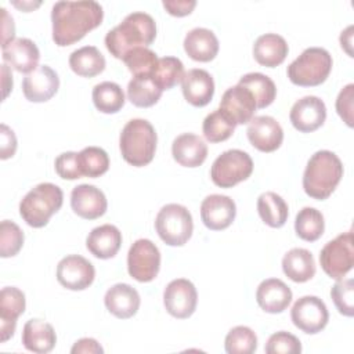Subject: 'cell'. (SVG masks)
<instances>
[{"mask_svg":"<svg viewBox=\"0 0 354 354\" xmlns=\"http://www.w3.org/2000/svg\"><path fill=\"white\" fill-rule=\"evenodd\" d=\"M102 6L93 0L57 1L51 10L53 40L58 47L71 46L101 25Z\"/></svg>","mask_w":354,"mask_h":354,"instance_id":"6da1fadb","label":"cell"},{"mask_svg":"<svg viewBox=\"0 0 354 354\" xmlns=\"http://www.w3.org/2000/svg\"><path fill=\"white\" fill-rule=\"evenodd\" d=\"M155 37V19L144 11H134L106 33L105 46L115 58L123 59L129 51L152 44Z\"/></svg>","mask_w":354,"mask_h":354,"instance_id":"7a4b0ae2","label":"cell"},{"mask_svg":"<svg viewBox=\"0 0 354 354\" xmlns=\"http://www.w3.org/2000/svg\"><path fill=\"white\" fill-rule=\"evenodd\" d=\"M343 171V163L335 152L328 149L317 151L311 155L304 169V192L318 201L329 198L340 183Z\"/></svg>","mask_w":354,"mask_h":354,"instance_id":"3957f363","label":"cell"},{"mask_svg":"<svg viewBox=\"0 0 354 354\" xmlns=\"http://www.w3.org/2000/svg\"><path fill=\"white\" fill-rule=\"evenodd\" d=\"M156 142V131L147 119H131L123 126L119 137L122 158L131 166H147L155 156Z\"/></svg>","mask_w":354,"mask_h":354,"instance_id":"277c9868","label":"cell"},{"mask_svg":"<svg viewBox=\"0 0 354 354\" xmlns=\"http://www.w3.org/2000/svg\"><path fill=\"white\" fill-rule=\"evenodd\" d=\"M62 202L64 192L58 185L40 183L19 202V214L28 225L41 228L47 225L51 216L61 209Z\"/></svg>","mask_w":354,"mask_h":354,"instance_id":"5b68a950","label":"cell"},{"mask_svg":"<svg viewBox=\"0 0 354 354\" xmlns=\"http://www.w3.org/2000/svg\"><path fill=\"white\" fill-rule=\"evenodd\" d=\"M332 55L322 47L306 48L286 69L289 80L301 87L324 83L332 71Z\"/></svg>","mask_w":354,"mask_h":354,"instance_id":"8992f818","label":"cell"},{"mask_svg":"<svg viewBox=\"0 0 354 354\" xmlns=\"http://www.w3.org/2000/svg\"><path fill=\"white\" fill-rule=\"evenodd\" d=\"M155 228L166 245L183 246L189 241L194 231L192 216L185 206L167 203L158 212Z\"/></svg>","mask_w":354,"mask_h":354,"instance_id":"52a82bcc","label":"cell"},{"mask_svg":"<svg viewBox=\"0 0 354 354\" xmlns=\"http://www.w3.org/2000/svg\"><path fill=\"white\" fill-rule=\"evenodd\" d=\"M253 171V160L250 155L242 149H228L218 155L212 167V181L221 188H231L250 177Z\"/></svg>","mask_w":354,"mask_h":354,"instance_id":"ba28073f","label":"cell"},{"mask_svg":"<svg viewBox=\"0 0 354 354\" xmlns=\"http://www.w3.org/2000/svg\"><path fill=\"white\" fill-rule=\"evenodd\" d=\"M319 264L324 272L333 279H342L351 271L354 264L353 231L343 232L326 242L319 253Z\"/></svg>","mask_w":354,"mask_h":354,"instance_id":"9c48e42d","label":"cell"},{"mask_svg":"<svg viewBox=\"0 0 354 354\" xmlns=\"http://www.w3.org/2000/svg\"><path fill=\"white\" fill-rule=\"evenodd\" d=\"M160 268V252L158 246L145 238L137 239L127 253V271L138 282H151Z\"/></svg>","mask_w":354,"mask_h":354,"instance_id":"30bf717a","label":"cell"},{"mask_svg":"<svg viewBox=\"0 0 354 354\" xmlns=\"http://www.w3.org/2000/svg\"><path fill=\"white\" fill-rule=\"evenodd\" d=\"M290 318L293 325L301 332L315 335L326 326L329 313L319 297L303 296L295 301L290 310Z\"/></svg>","mask_w":354,"mask_h":354,"instance_id":"8fae6325","label":"cell"},{"mask_svg":"<svg viewBox=\"0 0 354 354\" xmlns=\"http://www.w3.org/2000/svg\"><path fill=\"white\" fill-rule=\"evenodd\" d=\"M163 304L166 311L174 318L185 319L191 317L198 304L195 285L185 278L170 281L163 290Z\"/></svg>","mask_w":354,"mask_h":354,"instance_id":"7c38bea8","label":"cell"},{"mask_svg":"<svg viewBox=\"0 0 354 354\" xmlns=\"http://www.w3.org/2000/svg\"><path fill=\"white\" fill-rule=\"evenodd\" d=\"M94 278V266L80 254L65 256L57 266V279L69 290H83L93 283Z\"/></svg>","mask_w":354,"mask_h":354,"instance_id":"4fadbf2b","label":"cell"},{"mask_svg":"<svg viewBox=\"0 0 354 354\" xmlns=\"http://www.w3.org/2000/svg\"><path fill=\"white\" fill-rule=\"evenodd\" d=\"M236 216V206L234 199L227 195L212 194L201 203L202 223L212 231L225 230L232 224Z\"/></svg>","mask_w":354,"mask_h":354,"instance_id":"5bb4252c","label":"cell"},{"mask_svg":"<svg viewBox=\"0 0 354 354\" xmlns=\"http://www.w3.org/2000/svg\"><path fill=\"white\" fill-rule=\"evenodd\" d=\"M289 119L296 130L311 133L321 127L326 119L325 102L315 95H306L292 105Z\"/></svg>","mask_w":354,"mask_h":354,"instance_id":"9a60e30c","label":"cell"},{"mask_svg":"<svg viewBox=\"0 0 354 354\" xmlns=\"http://www.w3.org/2000/svg\"><path fill=\"white\" fill-rule=\"evenodd\" d=\"M59 87L57 72L48 65H39L33 72L28 73L22 82V91L30 102H46L53 98Z\"/></svg>","mask_w":354,"mask_h":354,"instance_id":"2e32d148","label":"cell"},{"mask_svg":"<svg viewBox=\"0 0 354 354\" xmlns=\"http://www.w3.org/2000/svg\"><path fill=\"white\" fill-rule=\"evenodd\" d=\"M249 142L261 152H274L283 141V130L281 124L267 115L253 116L248 124Z\"/></svg>","mask_w":354,"mask_h":354,"instance_id":"e0dca14e","label":"cell"},{"mask_svg":"<svg viewBox=\"0 0 354 354\" xmlns=\"http://www.w3.org/2000/svg\"><path fill=\"white\" fill-rule=\"evenodd\" d=\"M26 307L25 293L15 286H6L0 292V340L6 343L14 336L17 319Z\"/></svg>","mask_w":354,"mask_h":354,"instance_id":"ac0fdd59","label":"cell"},{"mask_svg":"<svg viewBox=\"0 0 354 354\" xmlns=\"http://www.w3.org/2000/svg\"><path fill=\"white\" fill-rule=\"evenodd\" d=\"M220 109L224 111L235 124H245L253 119L257 105L253 94L246 87L236 84L224 91Z\"/></svg>","mask_w":354,"mask_h":354,"instance_id":"d6986e66","label":"cell"},{"mask_svg":"<svg viewBox=\"0 0 354 354\" xmlns=\"http://www.w3.org/2000/svg\"><path fill=\"white\" fill-rule=\"evenodd\" d=\"M71 207L82 218L95 220L108 207L105 194L91 184L76 185L71 192Z\"/></svg>","mask_w":354,"mask_h":354,"instance_id":"ffe728a7","label":"cell"},{"mask_svg":"<svg viewBox=\"0 0 354 354\" xmlns=\"http://www.w3.org/2000/svg\"><path fill=\"white\" fill-rule=\"evenodd\" d=\"M4 64L21 73H30L39 65L40 51L35 41L26 37H17L10 44L1 48Z\"/></svg>","mask_w":354,"mask_h":354,"instance_id":"44dd1931","label":"cell"},{"mask_svg":"<svg viewBox=\"0 0 354 354\" xmlns=\"http://www.w3.org/2000/svg\"><path fill=\"white\" fill-rule=\"evenodd\" d=\"M181 90L187 102L194 106H205L213 98L214 80L207 71L194 68L184 73Z\"/></svg>","mask_w":354,"mask_h":354,"instance_id":"7402d4cb","label":"cell"},{"mask_svg":"<svg viewBox=\"0 0 354 354\" xmlns=\"http://www.w3.org/2000/svg\"><path fill=\"white\" fill-rule=\"evenodd\" d=\"M104 303L106 310L120 319L131 318L137 314L141 299L136 288L129 283H115L111 286L105 296Z\"/></svg>","mask_w":354,"mask_h":354,"instance_id":"603a6c76","label":"cell"},{"mask_svg":"<svg viewBox=\"0 0 354 354\" xmlns=\"http://www.w3.org/2000/svg\"><path fill=\"white\" fill-rule=\"evenodd\" d=\"M256 300L261 310L270 314H279L292 301L290 288L278 278H268L260 282L256 290Z\"/></svg>","mask_w":354,"mask_h":354,"instance_id":"cb8c5ba5","label":"cell"},{"mask_svg":"<svg viewBox=\"0 0 354 354\" xmlns=\"http://www.w3.org/2000/svg\"><path fill=\"white\" fill-rule=\"evenodd\" d=\"M173 159L184 167H198L207 156V145L205 141L192 133L177 136L171 144Z\"/></svg>","mask_w":354,"mask_h":354,"instance_id":"d4e9b609","label":"cell"},{"mask_svg":"<svg viewBox=\"0 0 354 354\" xmlns=\"http://www.w3.org/2000/svg\"><path fill=\"white\" fill-rule=\"evenodd\" d=\"M122 246V232L112 224H102L93 228L86 238L87 250L102 260L113 257Z\"/></svg>","mask_w":354,"mask_h":354,"instance_id":"484cf974","label":"cell"},{"mask_svg":"<svg viewBox=\"0 0 354 354\" xmlns=\"http://www.w3.org/2000/svg\"><path fill=\"white\" fill-rule=\"evenodd\" d=\"M217 36L206 28H194L184 37V50L194 61L209 62L218 53Z\"/></svg>","mask_w":354,"mask_h":354,"instance_id":"4316f807","label":"cell"},{"mask_svg":"<svg viewBox=\"0 0 354 354\" xmlns=\"http://www.w3.org/2000/svg\"><path fill=\"white\" fill-rule=\"evenodd\" d=\"M57 343V335L53 328L46 321L29 319L22 329V344L26 350L37 354L50 353Z\"/></svg>","mask_w":354,"mask_h":354,"instance_id":"83f0119b","label":"cell"},{"mask_svg":"<svg viewBox=\"0 0 354 354\" xmlns=\"http://www.w3.org/2000/svg\"><path fill=\"white\" fill-rule=\"evenodd\" d=\"M289 53L286 40L277 33H264L259 36L253 44L254 59L267 68L281 65Z\"/></svg>","mask_w":354,"mask_h":354,"instance_id":"f1b7e54d","label":"cell"},{"mask_svg":"<svg viewBox=\"0 0 354 354\" xmlns=\"http://www.w3.org/2000/svg\"><path fill=\"white\" fill-rule=\"evenodd\" d=\"M283 274L293 282H307L315 275V261L310 250L293 248L282 257Z\"/></svg>","mask_w":354,"mask_h":354,"instance_id":"f546056e","label":"cell"},{"mask_svg":"<svg viewBox=\"0 0 354 354\" xmlns=\"http://www.w3.org/2000/svg\"><path fill=\"white\" fill-rule=\"evenodd\" d=\"M105 57L94 46H84L69 55L71 69L83 77H94L105 69Z\"/></svg>","mask_w":354,"mask_h":354,"instance_id":"4dcf8cb0","label":"cell"},{"mask_svg":"<svg viewBox=\"0 0 354 354\" xmlns=\"http://www.w3.org/2000/svg\"><path fill=\"white\" fill-rule=\"evenodd\" d=\"M257 212L261 220L272 228H281L289 216V209L285 199L272 192H264L257 199Z\"/></svg>","mask_w":354,"mask_h":354,"instance_id":"1f68e13d","label":"cell"},{"mask_svg":"<svg viewBox=\"0 0 354 354\" xmlns=\"http://www.w3.org/2000/svg\"><path fill=\"white\" fill-rule=\"evenodd\" d=\"M162 90L153 82L151 75L133 76L127 84V98L129 101L138 108H149L155 105L160 95Z\"/></svg>","mask_w":354,"mask_h":354,"instance_id":"d6a6232c","label":"cell"},{"mask_svg":"<svg viewBox=\"0 0 354 354\" xmlns=\"http://www.w3.org/2000/svg\"><path fill=\"white\" fill-rule=\"evenodd\" d=\"M238 84L246 87L254 97L256 105L259 109H263L271 105L277 95L275 83L264 73L260 72H250L243 75Z\"/></svg>","mask_w":354,"mask_h":354,"instance_id":"836d02e7","label":"cell"},{"mask_svg":"<svg viewBox=\"0 0 354 354\" xmlns=\"http://www.w3.org/2000/svg\"><path fill=\"white\" fill-rule=\"evenodd\" d=\"M94 106L102 113H116L124 105V93L115 82H101L94 86L93 93Z\"/></svg>","mask_w":354,"mask_h":354,"instance_id":"e575fe53","label":"cell"},{"mask_svg":"<svg viewBox=\"0 0 354 354\" xmlns=\"http://www.w3.org/2000/svg\"><path fill=\"white\" fill-rule=\"evenodd\" d=\"M325 230V220L319 210L315 207L306 206L296 214L295 231L297 236L307 242L319 239Z\"/></svg>","mask_w":354,"mask_h":354,"instance_id":"d590c367","label":"cell"},{"mask_svg":"<svg viewBox=\"0 0 354 354\" xmlns=\"http://www.w3.org/2000/svg\"><path fill=\"white\" fill-rule=\"evenodd\" d=\"M183 76H184V65L176 57L159 58L153 71L151 72V77L162 91L173 88L176 84L181 82Z\"/></svg>","mask_w":354,"mask_h":354,"instance_id":"8d00e7d4","label":"cell"},{"mask_svg":"<svg viewBox=\"0 0 354 354\" xmlns=\"http://www.w3.org/2000/svg\"><path fill=\"white\" fill-rule=\"evenodd\" d=\"M235 127V122L218 108L205 118L202 131L209 142H221L232 136Z\"/></svg>","mask_w":354,"mask_h":354,"instance_id":"74e56055","label":"cell"},{"mask_svg":"<svg viewBox=\"0 0 354 354\" xmlns=\"http://www.w3.org/2000/svg\"><path fill=\"white\" fill-rule=\"evenodd\" d=\"M79 166L84 177L95 178L109 169V156L100 147H86L79 152Z\"/></svg>","mask_w":354,"mask_h":354,"instance_id":"f35d334b","label":"cell"},{"mask_svg":"<svg viewBox=\"0 0 354 354\" xmlns=\"http://www.w3.org/2000/svg\"><path fill=\"white\" fill-rule=\"evenodd\" d=\"M224 348L228 354H252L257 348V336L249 326H234L225 336Z\"/></svg>","mask_w":354,"mask_h":354,"instance_id":"ab89813d","label":"cell"},{"mask_svg":"<svg viewBox=\"0 0 354 354\" xmlns=\"http://www.w3.org/2000/svg\"><path fill=\"white\" fill-rule=\"evenodd\" d=\"M158 59L159 58L156 53L152 51L151 48L137 47L124 55L123 62L126 64L127 69L133 73V76H141V75H151Z\"/></svg>","mask_w":354,"mask_h":354,"instance_id":"60d3db41","label":"cell"},{"mask_svg":"<svg viewBox=\"0 0 354 354\" xmlns=\"http://www.w3.org/2000/svg\"><path fill=\"white\" fill-rule=\"evenodd\" d=\"M24 232L18 224L3 220L0 224V256L3 259L18 254L24 245Z\"/></svg>","mask_w":354,"mask_h":354,"instance_id":"b9f144b4","label":"cell"},{"mask_svg":"<svg viewBox=\"0 0 354 354\" xmlns=\"http://www.w3.org/2000/svg\"><path fill=\"white\" fill-rule=\"evenodd\" d=\"M330 297L340 314L354 315V281L351 278L339 279L330 289Z\"/></svg>","mask_w":354,"mask_h":354,"instance_id":"7bdbcfd3","label":"cell"},{"mask_svg":"<svg viewBox=\"0 0 354 354\" xmlns=\"http://www.w3.org/2000/svg\"><path fill=\"white\" fill-rule=\"evenodd\" d=\"M267 354H299L301 353L300 340L285 330L272 333L264 347Z\"/></svg>","mask_w":354,"mask_h":354,"instance_id":"ee69618b","label":"cell"},{"mask_svg":"<svg viewBox=\"0 0 354 354\" xmlns=\"http://www.w3.org/2000/svg\"><path fill=\"white\" fill-rule=\"evenodd\" d=\"M79 152H62L57 156L54 162V167L57 174L64 180H76L83 177L79 166Z\"/></svg>","mask_w":354,"mask_h":354,"instance_id":"f6af8a7d","label":"cell"},{"mask_svg":"<svg viewBox=\"0 0 354 354\" xmlns=\"http://www.w3.org/2000/svg\"><path fill=\"white\" fill-rule=\"evenodd\" d=\"M353 104H354V84L348 83L340 90L336 98V112L348 127H353Z\"/></svg>","mask_w":354,"mask_h":354,"instance_id":"bcb514c9","label":"cell"},{"mask_svg":"<svg viewBox=\"0 0 354 354\" xmlns=\"http://www.w3.org/2000/svg\"><path fill=\"white\" fill-rule=\"evenodd\" d=\"M0 137H1V145H0V158L3 160L11 158L17 151V137L14 131L4 123L0 126Z\"/></svg>","mask_w":354,"mask_h":354,"instance_id":"7dc6e473","label":"cell"},{"mask_svg":"<svg viewBox=\"0 0 354 354\" xmlns=\"http://www.w3.org/2000/svg\"><path fill=\"white\" fill-rule=\"evenodd\" d=\"M165 10L174 17H185L192 12L196 6L195 0H163Z\"/></svg>","mask_w":354,"mask_h":354,"instance_id":"c3c4849f","label":"cell"},{"mask_svg":"<svg viewBox=\"0 0 354 354\" xmlns=\"http://www.w3.org/2000/svg\"><path fill=\"white\" fill-rule=\"evenodd\" d=\"M72 354H102L104 348L93 337H82L71 348Z\"/></svg>","mask_w":354,"mask_h":354,"instance_id":"681fc988","label":"cell"},{"mask_svg":"<svg viewBox=\"0 0 354 354\" xmlns=\"http://www.w3.org/2000/svg\"><path fill=\"white\" fill-rule=\"evenodd\" d=\"M1 19H3V28H1V33H3V39H1V48L6 47L7 44H10L14 40L15 36V26H14V19L7 12L6 8H1Z\"/></svg>","mask_w":354,"mask_h":354,"instance_id":"f907efd6","label":"cell"},{"mask_svg":"<svg viewBox=\"0 0 354 354\" xmlns=\"http://www.w3.org/2000/svg\"><path fill=\"white\" fill-rule=\"evenodd\" d=\"M1 87H3V100L7 98L12 90V75L7 64L1 65Z\"/></svg>","mask_w":354,"mask_h":354,"instance_id":"816d5d0a","label":"cell"},{"mask_svg":"<svg viewBox=\"0 0 354 354\" xmlns=\"http://www.w3.org/2000/svg\"><path fill=\"white\" fill-rule=\"evenodd\" d=\"M353 25H348L340 35V46L342 48L346 50V53L353 57V51H351V44H353Z\"/></svg>","mask_w":354,"mask_h":354,"instance_id":"f5cc1de1","label":"cell"},{"mask_svg":"<svg viewBox=\"0 0 354 354\" xmlns=\"http://www.w3.org/2000/svg\"><path fill=\"white\" fill-rule=\"evenodd\" d=\"M14 6L15 7H19V8H22L24 11H30L32 8H35V7H39L40 6V1H37V3H32V1H22V3H14Z\"/></svg>","mask_w":354,"mask_h":354,"instance_id":"db71d44e","label":"cell"}]
</instances>
